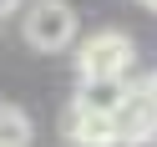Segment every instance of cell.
<instances>
[{
  "mask_svg": "<svg viewBox=\"0 0 157 147\" xmlns=\"http://www.w3.org/2000/svg\"><path fill=\"white\" fill-rule=\"evenodd\" d=\"M142 5H147V10H157V0H142Z\"/></svg>",
  "mask_w": 157,
  "mask_h": 147,
  "instance_id": "obj_9",
  "label": "cell"
},
{
  "mask_svg": "<svg viewBox=\"0 0 157 147\" xmlns=\"http://www.w3.org/2000/svg\"><path fill=\"white\" fill-rule=\"evenodd\" d=\"M127 96H132V81H81L76 96H71V106L96 112V117H117Z\"/></svg>",
  "mask_w": 157,
  "mask_h": 147,
  "instance_id": "obj_4",
  "label": "cell"
},
{
  "mask_svg": "<svg viewBox=\"0 0 157 147\" xmlns=\"http://www.w3.org/2000/svg\"><path fill=\"white\" fill-rule=\"evenodd\" d=\"M132 61H137V46H132L127 31H96V36H86L81 51H76L81 81H127Z\"/></svg>",
  "mask_w": 157,
  "mask_h": 147,
  "instance_id": "obj_1",
  "label": "cell"
},
{
  "mask_svg": "<svg viewBox=\"0 0 157 147\" xmlns=\"http://www.w3.org/2000/svg\"><path fill=\"white\" fill-rule=\"evenodd\" d=\"M66 137H71L76 147H117V127H112V117L81 112V106H66Z\"/></svg>",
  "mask_w": 157,
  "mask_h": 147,
  "instance_id": "obj_5",
  "label": "cell"
},
{
  "mask_svg": "<svg viewBox=\"0 0 157 147\" xmlns=\"http://www.w3.org/2000/svg\"><path fill=\"white\" fill-rule=\"evenodd\" d=\"M25 41L36 51H66L76 41V10L66 0H36L31 10H25Z\"/></svg>",
  "mask_w": 157,
  "mask_h": 147,
  "instance_id": "obj_2",
  "label": "cell"
},
{
  "mask_svg": "<svg viewBox=\"0 0 157 147\" xmlns=\"http://www.w3.org/2000/svg\"><path fill=\"white\" fill-rule=\"evenodd\" d=\"M117 127V147H142L157 137V102L142 91V86H132V96L122 102V112L112 117Z\"/></svg>",
  "mask_w": 157,
  "mask_h": 147,
  "instance_id": "obj_3",
  "label": "cell"
},
{
  "mask_svg": "<svg viewBox=\"0 0 157 147\" xmlns=\"http://www.w3.org/2000/svg\"><path fill=\"white\" fill-rule=\"evenodd\" d=\"M0 147H31V117L10 102H0Z\"/></svg>",
  "mask_w": 157,
  "mask_h": 147,
  "instance_id": "obj_6",
  "label": "cell"
},
{
  "mask_svg": "<svg viewBox=\"0 0 157 147\" xmlns=\"http://www.w3.org/2000/svg\"><path fill=\"white\" fill-rule=\"evenodd\" d=\"M15 5H21V0H0V15H10V10H15Z\"/></svg>",
  "mask_w": 157,
  "mask_h": 147,
  "instance_id": "obj_8",
  "label": "cell"
},
{
  "mask_svg": "<svg viewBox=\"0 0 157 147\" xmlns=\"http://www.w3.org/2000/svg\"><path fill=\"white\" fill-rule=\"evenodd\" d=\"M142 91H147V96H152V102H157V71L147 76V81H142Z\"/></svg>",
  "mask_w": 157,
  "mask_h": 147,
  "instance_id": "obj_7",
  "label": "cell"
}]
</instances>
